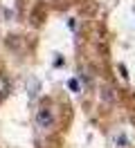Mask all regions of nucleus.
Returning a JSON list of instances; mask_svg holds the SVG:
<instances>
[{
  "label": "nucleus",
  "mask_w": 135,
  "mask_h": 148,
  "mask_svg": "<svg viewBox=\"0 0 135 148\" xmlns=\"http://www.w3.org/2000/svg\"><path fill=\"white\" fill-rule=\"evenodd\" d=\"M68 88H70V90H74V92H79V81H77V79H70V81H68Z\"/></svg>",
  "instance_id": "4"
},
{
  "label": "nucleus",
  "mask_w": 135,
  "mask_h": 148,
  "mask_svg": "<svg viewBox=\"0 0 135 148\" xmlns=\"http://www.w3.org/2000/svg\"><path fill=\"white\" fill-rule=\"evenodd\" d=\"M7 94H9V81L2 76V74H0V101H2Z\"/></svg>",
  "instance_id": "2"
},
{
  "label": "nucleus",
  "mask_w": 135,
  "mask_h": 148,
  "mask_svg": "<svg viewBox=\"0 0 135 148\" xmlns=\"http://www.w3.org/2000/svg\"><path fill=\"white\" fill-rule=\"evenodd\" d=\"M110 99H115V90H110V88H104V101H110Z\"/></svg>",
  "instance_id": "3"
},
{
  "label": "nucleus",
  "mask_w": 135,
  "mask_h": 148,
  "mask_svg": "<svg viewBox=\"0 0 135 148\" xmlns=\"http://www.w3.org/2000/svg\"><path fill=\"white\" fill-rule=\"evenodd\" d=\"M36 123H38L41 128H52V123H54L52 110H50V108H41V110L36 112Z\"/></svg>",
  "instance_id": "1"
}]
</instances>
